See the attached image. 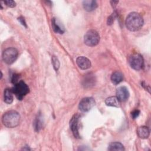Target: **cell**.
Masks as SVG:
<instances>
[{
	"mask_svg": "<svg viewBox=\"0 0 151 151\" xmlns=\"http://www.w3.org/2000/svg\"><path fill=\"white\" fill-rule=\"evenodd\" d=\"M108 150L110 151L113 150H124L123 145L119 142H112L110 143L108 147Z\"/></svg>",
	"mask_w": 151,
	"mask_h": 151,
	"instance_id": "obj_16",
	"label": "cell"
},
{
	"mask_svg": "<svg viewBox=\"0 0 151 151\" xmlns=\"http://www.w3.org/2000/svg\"><path fill=\"white\" fill-rule=\"evenodd\" d=\"M123 79V74L119 71H114L111 74V80L112 83L115 85H117V84H119L120 82H122Z\"/></svg>",
	"mask_w": 151,
	"mask_h": 151,
	"instance_id": "obj_13",
	"label": "cell"
},
{
	"mask_svg": "<svg viewBox=\"0 0 151 151\" xmlns=\"http://www.w3.org/2000/svg\"><path fill=\"white\" fill-rule=\"evenodd\" d=\"M18 21H19L22 24V25H24V26L27 27V25H26V23H25V20H24V18L23 17H21L18 18Z\"/></svg>",
	"mask_w": 151,
	"mask_h": 151,
	"instance_id": "obj_21",
	"label": "cell"
},
{
	"mask_svg": "<svg viewBox=\"0 0 151 151\" xmlns=\"http://www.w3.org/2000/svg\"><path fill=\"white\" fill-rule=\"evenodd\" d=\"M52 64L55 70L57 71L60 67V62L55 56L52 57Z\"/></svg>",
	"mask_w": 151,
	"mask_h": 151,
	"instance_id": "obj_18",
	"label": "cell"
},
{
	"mask_svg": "<svg viewBox=\"0 0 151 151\" xmlns=\"http://www.w3.org/2000/svg\"><path fill=\"white\" fill-rule=\"evenodd\" d=\"M4 3L5 4H6V6H9V7H14L15 5H16V3L15 1H12V0H9V1H5L4 2Z\"/></svg>",
	"mask_w": 151,
	"mask_h": 151,
	"instance_id": "obj_19",
	"label": "cell"
},
{
	"mask_svg": "<svg viewBox=\"0 0 151 151\" xmlns=\"http://www.w3.org/2000/svg\"><path fill=\"white\" fill-rule=\"evenodd\" d=\"M12 91L18 100H22L29 93V87L24 81H21L15 84L12 88Z\"/></svg>",
	"mask_w": 151,
	"mask_h": 151,
	"instance_id": "obj_3",
	"label": "cell"
},
{
	"mask_svg": "<svg viewBox=\"0 0 151 151\" xmlns=\"http://www.w3.org/2000/svg\"><path fill=\"white\" fill-rule=\"evenodd\" d=\"M18 55L17 50L13 47L5 49L2 52V60L7 64H11L15 61Z\"/></svg>",
	"mask_w": 151,
	"mask_h": 151,
	"instance_id": "obj_5",
	"label": "cell"
},
{
	"mask_svg": "<svg viewBox=\"0 0 151 151\" xmlns=\"http://www.w3.org/2000/svg\"><path fill=\"white\" fill-rule=\"evenodd\" d=\"M20 116L15 110L6 112L2 116V122L3 124L8 128H14L17 126L19 123Z\"/></svg>",
	"mask_w": 151,
	"mask_h": 151,
	"instance_id": "obj_2",
	"label": "cell"
},
{
	"mask_svg": "<svg viewBox=\"0 0 151 151\" xmlns=\"http://www.w3.org/2000/svg\"><path fill=\"white\" fill-rule=\"evenodd\" d=\"M100 41V36L98 32L94 29L88 31L84 35V43L90 47H94L98 44Z\"/></svg>",
	"mask_w": 151,
	"mask_h": 151,
	"instance_id": "obj_4",
	"label": "cell"
},
{
	"mask_svg": "<svg viewBox=\"0 0 151 151\" xmlns=\"http://www.w3.org/2000/svg\"><path fill=\"white\" fill-rule=\"evenodd\" d=\"M105 103L107 106L113 107H120V101L118 100L117 97L111 96L107 98L105 100Z\"/></svg>",
	"mask_w": 151,
	"mask_h": 151,
	"instance_id": "obj_14",
	"label": "cell"
},
{
	"mask_svg": "<svg viewBox=\"0 0 151 151\" xmlns=\"http://www.w3.org/2000/svg\"><path fill=\"white\" fill-rule=\"evenodd\" d=\"M137 133L138 136L141 139H147L149 136V130L146 126H140L137 129Z\"/></svg>",
	"mask_w": 151,
	"mask_h": 151,
	"instance_id": "obj_12",
	"label": "cell"
},
{
	"mask_svg": "<svg viewBox=\"0 0 151 151\" xmlns=\"http://www.w3.org/2000/svg\"><path fill=\"white\" fill-rule=\"evenodd\" d=\"M84 9L87 11H92L97 7L96 1L93 0H86L83 2Z\"/></svg>",
	"mask_w": 151,
	"mask_h": 151,
	"instance_id": "obj_11",
	"label": "cell"
},
{
	"mask_svg": "<svg viewBox=\"0 0 151 151\" xmlns=\"http://www.w3.org/2000/svg\"><path fill=\"white\" fill-rule=\"evenodd\" d=\"M96 104L94 99L92 97L83 98L80 102L78 105L79 109L83 112L89 111Z\"/></svg>",
	"mask_w": 151,
	"mask_h": 151,
	"instance_id": "obj_7",
	"label": "cell"
},
{
	"mask_svg": "<svg viewBox=\"0 0 151 151\" xmlns=\"http://www.w3.org/2000/svg\"><path fill=\"white\" fill-rule=\"evenodd\" d=\"M51 25H52V27L53 30L56 32V33H58V34H63L64 31L63 29V28H62L57 23L55 18H53L52 19L51 21Z\"/></svg>",
	"mask_w": 151,
	"mask_h": 151,
	"instance_id": "obj_17",
	"label": "cell"
},
{
	"mask_svg": "<svg viewBox=\"0 0 151 151\" xmlns=\"http://www.w3.org/2000/svg\"><path fill=\"white\" fill-rule=\"evenodd\" d=\"M78 119H79V115L77 114H76L73 115V116L72 117V118L71 119V120L70 121V129H71L73 135L76 138H78L80 137L79 133H78Z\"/></svg>",
	"mask_w": 151,
	"mask_h": 151,
	"instance_id": "obj_8",
	"label": "cell"
},
{
	"mask_svg": "<svg viewBox=\"0 0 151 151\" xmlns=\"http://www.w3.org/2000/svg\"><path fill=\"white\" fill-rule=\"evenodd\" d=\"M140 114V111L139 110H135L132 112V117L133 119L137 118Z\"/></svg>",
	"mask_w": 151,
	"mask_h": 151,
	"instance_id": "obj_20",
	"label": "cell"
},
{
	"mask_svg": "<svg viewBox=\"0 0 151 151\" xmlns=\"http://www.w3.org/2000/svg\"><path fill=\"white\" fill-rule=\"evenodd\" d=\"M129 62L131 67L136 70H140L143 66V59L141 55L133 54L130 56Z\"/></svg>",
	"mask_w": 151,
	"mask_h": 151,
	"instance_id": "obj_6",
	"label": "cell"
},
{
	"mask_svg": "<svg viewBox=\"0 0 151 151\" xmlns=\"http://www.w3.org/2000/svg\"><path fill=\"white\" fill-rule=\"evenodd\" d=\"M13 91L12 90L6 88L4 90V101L7 104H11L13 101Z\"/></svg>",
	"mask_w": 151,
	"mask_h": 151,
	"instance_id": "obj_15",
	"label": "cell"
},
{
	"mask_svg": "<svg viewBox=\"0 0 151 151\" xmlns=\"http://www.w3.org/2000/svg\"><path fill=\"white\" fill-rule=\"evenodd\" d=\"M76 63L78 66L82 70H87L91 67L90 61L87 58L83 56L77 57Z\"/></svg>",
	"mask_w": 151,
	"mask_h": 151,
	"instance_id": "obj_10",
	"label": "cell"
},
{
	"mask_svg": "<svg viewBox=\"0 0 151 151\" xmlns=\"http://www.w3.org/2000/svg\"><path fill=\"white\" fill-rule=\"evenodd\" d=\"M143 24V19L142 16L135 12L130 13L126 19L127 28L131 31H136L140 29Z\"/></svg>",
	"mask_w": 151,
	"mask_h": 151,
	"instance_id": "obj_1",
	"label": "cell"
},
{
	"mask_svg": "<svg viewBox=\"0 0 151 151\" xmlns=\"http://www.w3.org/2000/svg\"><path fill=\"white\" fill-rule=\"evenodd\" d=\"M129 96V93L126 87L121 86L117 89L116 97L120 101H124L127 100Z\"/></svg>",
	"mask_w": 151,
	"mask_h": 151,
	"instance_id": "obj_9",
	"label": "cell"
}]
</instances>
